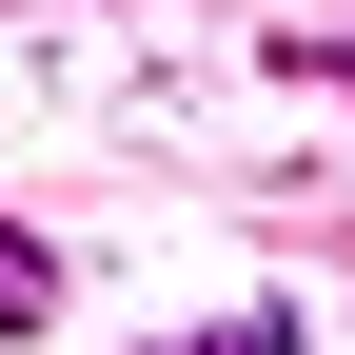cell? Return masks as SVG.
I'll return each mask as SVG.
<instances>
[{
	"mask_svg": "<svg viewBox=\"0 0 355 355\" xmlns=\"http://www.w3.org/2000/svg\"><path fill=\"white\" fill-rule=\"evenodd\" d=\"M40 316H60V257H40V237H0V336H40Z\"/></svg>",
	"mask_w": 355,
	"mask_h": 355,
	"instance_id": "1",
	"label": "cell"
},
{
	"mask_svg": "<svg viewBox=\"0 0 355 355\" xmlns=\"http://www.w3.org/2000/svg\"><path fill=\"white\" fill-rule=\"evenodd\" d=\"M178 355H296V316H217V336H178Z\"/></svg>",
	"mask_w": 355,
	"mask_h": 355,
	"instance_id": "2",
	"label": "cell"
}]
</instances>
